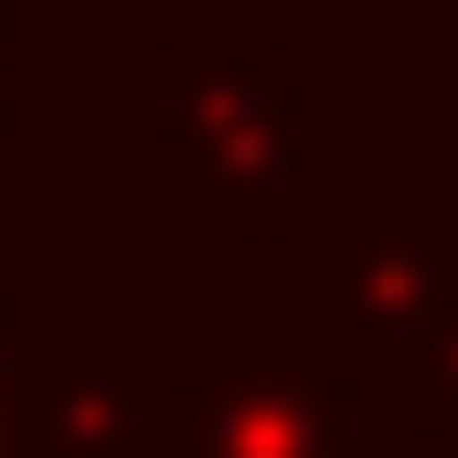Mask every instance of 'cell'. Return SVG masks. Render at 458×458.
Here are the masks:
<instances>
[{
	"label": "cell",
	"instance_id": "obj_6",
	"mask_svg": "<svg viewBox=\"0 0 458 458\" xmlns=\"http://www.w3.org/2000/svg\"><path fill=\"white\" fill-rule=\"evenodd\" d=\"M21 320H11V299H0V458H21Z\"/></svg>",
	"mask_w": 458,
	"mask_h": 458
},
{
	"label": "cell",
	"instance_id": "obj_9",
	"mask_svg": "<svg viewBox=\"0 0 458 458\" xmlns=\"http://www.w3.org/2000/svg\"><path fill=\"white\" fill-rule=\"evenodd\" d=\"M448 458H458V448H448Z\"/></svg>",
	"mask_w": 458,
	"mask_h": 458
},
{
	"label": "cell",
	"instance_id": "obj_5",
	"mask_svg": "<svg viewBox=\"0 0 458 458\" xmlns=\"http://www.w3.org/2000/svg\"><path fill=\"white\" fill-rule=\"evenodd\" d=\"M394 427H405V437H427L437 458L458 448V310L405 352V373H394Z\"/></svg>",
	"mask_w": 458,
	"mask_h": 458
},
{
	"label": "cell",
	"instance_id": "obj_7",
	"mask_svg": "<svg viewBox=\"0 0 458 458\" xmlns=\"http://www.w3.org/2000/svg\"><path fill=\"white\" fill-rule=\"evenodd\" d=\"M0 139H11V0H0Z\"/></svg>",
	"mask_w": 458,
	"mask_h": 458
},
{
	"label": "cell",
	"instance_id": "obj_2",
	"mask_svg": "<svg viewBox=\"0 0 458 458\" xmlns=\"http://www.w3.org/2000/svg\"><path fill=\"white\" fill-rule=\"evenodd\" d=\"M458 310V214L427 182H362L331 225L299 234V342L342 384L405 373V352Z\"/></svg>",
	"mask_w": 458,
	"mask_h": 458
},
{
	"label": "cell",
	"instance_id": "obj_1",
	"mask_svg": "<svg viewBox=\"0 0 458 458\" xmlns=\"http://www.w3.org/2000/svg\"><path fill=\"white\" fill-rule=\"evenodd\" d=\"M149 192H182L214 245H299L310 182H299V43H149Z\"/></svg>",
	"mask_w": 458,
	"mask_h": 458
},
{
	"label": "cell",
	"instance_id": "obj_8",
	"mask_svg": "<svg viewBox=\"0 0 458 458\" xmlns=\"http://www.w3.org/2000/svg\"><path fill=\"white\" fill-rule=\"evenodd\" d=\"M373 458H405V427H373Z\"/></svg>",
	"mask_w": 458,
	"mask_h": 458
},
{
	"label": "cell",
	"instance_id": "obj_3",
	"mask_svg": "<svg viewBox=\"0 0 458 458\" xmlns=\"http://www.w3.org/2000/svg\"><path fill=\"white\" fill-rule=\"evenodd\" d=\"M149 458H373V427L299 331H214L160 394Z\"/></svg>",
	"mask_w": 458,
	"mask_h": 458
},
{
	"label": "cell",
	"instance_id": "obj_4",
	"mask_svg": "<svg viewBox=\"0 0 458 458\" xmlns=\"http://www.w3.org/2000/svg\"><path fill=\"white\" fill-rule=\"evenodd\" d=\"M160 342L139 331H32L21 342V458H149Z\"/></svg>",
	"mask_w": 458,
	"mask_h": 458
}]
</instances>
